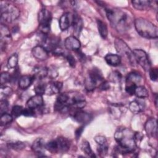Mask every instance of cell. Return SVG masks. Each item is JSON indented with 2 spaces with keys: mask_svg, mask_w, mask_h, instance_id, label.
<instances>
[{
  "mask_svg": "<svg viewBox=\"0 0 158 158\" xmlns=\"http://www.w3.org/2000/svg\"><path fill=\"white\" fill-rule=\"evenodd\" d=\"M65 47L69 50L77 51L80 48L81 43L80 41L74 36L67 37L64 43Z\"/></svg>",
  "mask_w": 158,
  "mask_h": 158,
  "instance_id": "14",
  "label": "cell"
},
{
  "mask_svg": "<svg viewBox=\"0 0 158 158\" xmlns=\"http://www.w3.org/2000/svg\"><path fill=\"white\" fill-rule=\"evenodd\" d=\"M83 131V127H80L77 129L75 131V136L77 139H78L79 137L81 136L82 132Z\"/></svg>",
  "mask_w": 158,
  "mask_h": 158,
  "instance_id": "44",
  "label": "cell"
},
{
  "mask_svg": "<svg viewBox=\"0 0 158 158\" xmlns=\"http://www.w3.org/2000/svg\"><path fill=\"white\" fill-rule=\"evenodd\" d=\"M34 80L32 75H23L19 80V86L22 89H25L33 83Z\"/></svg>",
  "mask_w": 158,
  "mask_h": 158,
  "instance_id": "22",
  "label": "cell"
},
{
  "mask_svg": "<svg viewBox=\"0 0 158 158\" xmlns=\"http://www.w3.org/2000/svg\"><path fill=\"white\" fill-rule=\"evenodd\" d=\"M1 22H12L20 15V10L15 5L7 2H1L0 6Z\"/></svg>",
  "mask_w": 158,
  "mask_h": 158,
  "instance_id": "4",
  "label": "cell"
},
{
  "mask_svg": "<svg viewBox=\"0 0 158 158\" xmlns=\"http://www.w3.org/2000/svg\"><path fill=\"white\" fill-rule=\"evenodd\" d=\"M52 20V15L50 11L46 9H42L38 13V22L40 30L44 35L50 31V24Z\"/></svg>",
  "mask_w": 158,
  "mask_h": 158,
  "instance_id": "8",
  "label": "cell"
},
{
  "mask_svg": "<svg viewBox=\"0 0 158 158\" xmlns=\"http://www.w3.org/2000/svg\"><path fill=\"white\" fill-rule=\"evenodd\" d=\"M115 47L120 58H125L130 65H135L136 61L133 54V51H131L130 48L123 41L118 38L115 39Z\"/></svg>",
  "mask_w": 158,
  "mask_h": 158,
  "instance_id": "6",
  "label": "cell"
},
{
  "mask_svg": "<svg viewBox=\"0 0 158 158\" xmlns=\"http://www.w3.org/2000/svg\"><path fill=\"white\" fill-rule=\"evenodd\" d=\"M70 143L69 139L64 137H58L45 144V148L51 153L57 154L65 152L70 148Z\"/></svg>",
  "mask_w": 158,
  "mask_h": 158,
  "instance_id": "5",
  "label": "cell"
},
{
  "mask_svg": "<svg viewBox=\"0 0 158 158\" xmlns=\"http://www.w3.org/2000/svg\"><path fill=\"white\" fill-rule=\"evenodd\" d=\"M35 114V112L34 109L27 107L26 109H23L22 115L27 116V117H31V116L34 115Z\"/></svg>",
  "mask_w": 158,
  "mask_h": 158,
  "instance_id": "40",
  "label": "cell"
},
{
  "mask_svg": "<svg viewBox=\"0 0 158 158\" xmlns=\"http://www.w3.org/2000/svg\"><path fill=\"white\" fill-rule=\"evenodd\" d=\"M108 151V146H99L98 148V152L102 156L107 154Z\"/></svg>",
  "mask_w": 158,
  "mask_h": 158,
  "instance_id": "42",
  "label": "cell"
},
{
  "mask_svg": "<svg viewBox=\"0 0 158 158\" xmlns=\"http://www.w3.org/2000/svg\"><path fill=\"white\" fill-rule=\"evenodd\" d=\"M94 140L99 146H108L107 141L103 136H97L94 138Z\"/></svg>",
  "mask_w": 158,
  "mask_h": 158,
  "instance_id": "35",
  "label": "cell"
},
{
  "mask_svg": "<svg viewBox=\"0 0 158 158\" xmlns=\"http://www.w3.org/2000/svg\"><path fill=\"white\" fill-rule=\"evenodd\" d=\"M149 77L151 80L157 81L158 77V72L157 68H151L149 70Z\"/></svg>",
  "mask_w": 158,
  "mask_h": 158,
  "instance_id": "38",
  "label": "cell"
},
{
  "mask_svg": "<svg viewBox=\"0 0 158 158\" xmlns=\"http://www.w3.org/2000/svg\"><path fill=\"white\" fill-rule=\"evenodd\" d=\"M114 138L118 144V151L121 153H130L135 151L136 144L135 140V133L130 128L120 127L117 128Z\"/></svg>",
  "mask_w": 158,
  "mask_h": 158,
  "instance_id": "1",
  "label": "cell"
},
{
  "mask_svg": "<svg viewBox=\"0 0 158 158\" xmlns=\"http://www.w3.org/2000/svg\"><path fill=\"white\" fill-rule=\"evenodd\" d=\"M73 29V35L76 38L79 36L83 28V21L78 14H73L72 23Z\"/></svg>",
  "mask_w": 158,
  "mask_h": 158,
  "instance_id": "16",
  "label": "cell"
},
{
  "mask_svg": "<svg viewBox=\"0 0 158 158\" xmlns=\"http://www.w3.org/2000/svg\"><path fill=\"white\" fill-rule=\"evenodd\" d=\"M133 54L136 61L144 70L149 71L151 69V62L146 52L142 49H134Z\"/></svg>",
  "mask_w": 158,
  "mask_h": 158,
  "instance_id": "9",
  "label": "cell"
},
{
  "mask_svg": "<svg viewBox=\"0 0 158 158\" xmlns=\"http://www.w3.org/2000/svg\"><path fill=\"white\" fill-rule=\"evenodd\" d=\"M104 59L107 64L111 66H117L121 62V58L117 54H108L105 56Z\"/></svg>",
  "mask_w": 158,
  "mask_h": 158,
  "instance_id": "25",
  "label": "cell"
},
{
  "mask_svg": "<svg viewBox=\"0 0 158 158\" xmlns=\"http://www.w3.org/2000/svg\"><path fill=\"white\" fill-rule=\"evenodd\" d=\"M62 87V83L60 81H54L46 85L45 93L47 95L57 94Z\"/></svg>",
  "mask_w": 158,
  "mask_h": 158,
  "instance_id": "19",
  "label": "cell"
},
{
  "mask_svg": "<svg viewBox=\"0 0 158 158\" xmlns=\"http://www.w3.org/2000/svg\"><path fill=\"white\" fill-rule=\"evenodd\" d=\"M45 143L43 138H37L33 143L31 146L32 151L36 154H43L45 148Z\"/></svg>",
  "mask_w": 158,
  "mask_h": 158,
  "instance_id": "21",
  "label": "cell"
},
{
  "mask_svg": "<svg viewBox=\"0 0 158 158\" xmlns=\"http://www.w3.org/2000/svg\"><path fill=\"white\" fill-rule=\"evenodd\" d=\"M46 85L44 83L40 82L35 85L34 87V91L36 94L42 95L45 93Z\"/></svg>",
  "mask_w": 158,
  "mask_h": 158,
  "instance_id": "29",
  "label": "cell"
},
{
  "mask_svg": "<svg viewBox=\"0 0 158 158\" xmlns=\"http://www.w3.org/2000/svg\"><path fill=\"white\" fill-rule=\"evenodd\" d=\"M1 33V48L3 46H6L7 43L10 40V33L9 28L2 23L1 24L0 27Z\"/></svg>",
  "mask_w": 158,
  "mask_h": 158,
  "instance_id": "17",
  "label": "cell"
},
{
  "mask_svg": "<svg viewBox=\"0 0 158 158\" xmlns=\"http://www.w3.org/2000/svg\"><path fill=\"white\" fill-rule=\"evenodd\" d=\"M73 15L69 12H65L62 14L59 19V28L62 31L67 30L72 23Z\"/></svg>",
  "mask_w": 158,
  "mask_h": 158,
  "instance_id": "13",
  "label": "cell"
},
{
  "mask_svg": "<svg viewBox=\"0 0 158 158\" xmlns=\"http://www.w3.org/2000/svg\"><path fill=\"white\" fill-rule=\"evenodd\" d=\"M65 57H66L67 60L68 61L69 65L71 67H74L75 66V60L74 57L70 54H67V55Z\"/></svg>",
  "mask_w": 158,
  "mask_h": 158,
  "instance_id": "41",
  "label": "cell"
},
{
  "mask_svg": "<svg viewBox=\"0 0 158 158\" xmlns=\"http://www.w3.org/2000/svg\"><path fill=\"white\" fill-rule=\"evenodd\" d=\"M109 83L106 81H103L102 83H101V84L99 85V88L102 89V90H106L109 89Z\"/></svg>",
  "mask_w": 158,
  "mask_h": 158,
  "instance_id": "43",
  "label": "cell"
},
{
  "mask_svg": "<svg viewBox=\"0 0 158 158\" xmlns=\"http://www.w3.org/2000/svg\"><path fill=\"white\" fill-rule=\"evenodd\" d=\"M32 54L39 60H45L49 57L48 51L43 46H36L32 49Z\"/></svg>",
  "mask_w": 158,
  "mask_h": 158,
  "instance_id": "12",
  "label": "cell"
},
{
  "mask_svg": "<svg viewBox=\"0 0 158 158\" xmlns=\"http://www.w3.org/2000/svg\"><path fill=\"white\" fill-rule=\"evenodd\" d=\"M145 131L150 137L156 138L157 135V120L154 118L149 119L145 123Z\"/></svg>",
  "mask_w": 158,
  "mask_h": 158,
  "instance_id": "10",
  "label": "cell"
},
{
  "mask_svg": "<svg viewBox=\"0 0 158 158\" xmlns=\"http://www.w3.org/2000/svg\"><path fill=\"white\" fill-rule=\"evenodd\" d=\"M18 64V55L16 53L13 54L7 60V65L9 68H15Z\"/></svg>",
  "mask_w": 158,
  "mask_h": 158,
  "instance_id": "30",
  "label": "cell"
},
{
  "mask_svg": "<svg viewBox=\"0 0 158 158\" xmlns=\"http://www.w3.org/2000/svg\"><path fill=\"white\" fill-rule=\"evenodd\" d=\"M134 23L136 31L142 37L148 39L157 38L158 28L150 21L143 18H138Z\"/></svg>",
  "mask_w": 158,
  "mask_h": 158,
  "instance_id": "3",
  "label": "cell"
},
{
  "mask_svg": "<svg viewBox=\"0 0 158 158\" xmlns=\"http://www.w3.org/2000/svg\"><path fill=\"white\" fill-rule=\"evenodd\" d=\"M106 13L111 25L119 32H124L129 28L131 19L125 11L117 8H106Z\"/></svg>",
  "mask_w": 158,
  "mask_h": 158,
  "instance_id": "2",
  "label": "cell"
},
{
  "mask_svg": "<svg viewBox=\"0 0 158 158\" xmlns=\"http://www.w3.org/2000/svg\"><path fill=\"white\" fill-rule=\"evenodd\" d=\"M97 25H98V31L99 33L100 36L103 39H106L108 34V30H107V27L106 24L102 20H98Z\"/></svg>",
  "mask_w": 158,
  "mask_h": 158,
  "instance_id": "26",
  "label": "cell"
},
{
  "mask_svg": "<svg viewBox=\"0 0 158 158\" xmlns=\"http://www.w3.org/2000/svg\"><path fill=\"white\" fill-rule=\"evenodd\" d=\"M0 92H1V98L2 99V97L6 98V97L9 96V95H10L12 93V90L10 88H9L8 86L1 85Z\"/></svg>",
  "mask_w": 158,
  "mask_h": 158,
  "instance_id": "33",
  "label": "cell"
},
{
  "mask_svg": "<svg viewBox=\"0 0 158 158\" xmlns=\"http://www.w3.org/2000/svg\"><path fill=\"white\" fill-rule=\"evenodd\" d=\"M34 78L42 80L48 76V68L43 66H38L33 69L31 75Z\"/></svg>",
  "mask_w": 158,
  "mask_h": 158,
  "instance_id": "20",
  "label": "cell"
},
{
  "mask_svg": "<svg viewBox=\"0 0 158 158\" xmlns=\"http://www.w3.org/2000/svg\"><path fill=\"white\" fill-rule=\"evenodd\" d=\"M73 118L78 123L82 124H86L89 123L92 119V116L89 113L78 110L75 111L73 114Z\"/></svg>",
  "mask_w": 158,
  "mask_h": 158,
  "instance_id": "11",
  "label": "cell"
},
{
  "mask_svg": "<svg viewBox=\"0 0 158 158\" xmlns=\"http://www.w3.org/2000/svg\"><path fill=\"white\" fill-rule=\"evenodd\" d=\"M7 146L9 148H11L14 150H21L25 147V145L22 142L16 141V142H10L7 143Z\"/></svg>",
  "mask_w": 158,
  "mask_h": 158,
  "instance_id": "32",
  "label": "cell"
},
{
  "mask_svg": "<svg viewBox=\"0 0 158 158\" xmlns=\"http://www.w3.org/2000/svg\"><path fill=\"white\" fill-rule=\"evenodd\" d=\"M12 121V116L9 114L4 113L1 116V125L4 126L10 123Z\"/></svg>",
  "mask_w": 158,
  "mask_h": 158,
  "instance_id": "31",
  "label": "cell"
},
{
  "mask_svg": "<svg viewBox=\"0 0 158 158\" xmlns=\"http://www.w3.org/2000/svg\"><path fill=\"white\" fill-rule=\"evenodd\" d=\"M135 94L139 98H144L148 96V91L143 86H138L136 87Z\"/></svg>",
  "mask_w": 158,
  "mask_h": 158,
  "instance_id": "28",
  "label": "cell"
},
{
  "mask_svg": "<svg viewBox=\"0 0 158 158\" xmlns=\"http://www.w3.org/2000/svg\"><path fill=\"white\" fill-rule=\"evenodd\" d=\"M142 81L141 76L136 72L130 73L126 78L125 86H139V84Z\"/></svg>",
  "mask_w": 158,
  "mask_h": 158,
  "instance_id": "18",
  "label": "cell"
},
{
  "mask_svg": "<svg viewBox=\"0 0 158 158\" xmlns=\"http://www.w3.org/2000/svg\"><path fill=\"white\" fill-rule=\"evenodd\" d=\"M11 80V75L8 72H2L1 75V84L3 85Z\"/></svg>",
  "mask_w": 158,
  "mask_h": 158,
  "instance_id": "36",
  "label": "cell"
},
{
  "mask_svg": "<svg viewBox=\"0 0 158 158\" xmlns=\"http://www.w3.org/2000/svg\"><path fill=\"white\" fill-rule=\"evenodd\" d=\"M80 148H81V149L82 150V151L87 156L91 157H95V154L93 153V152L91 148L89 143L86 140L82 141V142L81 143Z\"/></svg>",
  "mask_w": 158,
  "mask_h": 158,
  "instance_id": "27",
  "label": "cell"
},
{
  "mask_svg": "<svg viewBox=\"0 0 158 158\" xmlns=\"http://www.w3.org/2000/svg\"><path fill=\"white\" fill-rule=\"evenodd\" d=\"M103 81L104 78L101 71L98 69L94 68L89 72L88 77L85 79V88L88 91L93 90L98 85V83L100 85Z\"/></svg>",
  "mask_w": 158,
  "mask_h": 158,
  "instance_id": "7",
  "label": "cell"
},
{
  "mask_svg": "<svg viewBox=\"0 0 158 158\" xmlns=\"http://www.w3.org/2000/svg\"><path fill=\"white\" fill-rule=\"evenodd\" d=\"M43 102H44L42 96L40 94H36L28 100L27 102V106L28 108L35 109L41 107L43 105Z\"/></svg>",
  "mask_w": 158,
  "mask_h": 158,
  "instance_id": "15",
  "label": "cell"
},
{
  "mask_svg": "<svg viewBox=\"0 0 158 158\" xmlns=\"http://www.w3.org/2000/svg\"><path fill=\"white\" fill-rule=\"evenodd\" d=\"M23 110V108L21 106L16 105L12 107V114L14 117H17L22 115Z\"/></svg>",
  "mask_w": 158,
  "mask_h": 158,
  "instance_id": "34",
  "label": "cell"
},
{
  "mask_svg": "<svg viewBox=\"0 0 158 158\" xmlns=\"http://www.w3.org/2000/svg\"><path fill=\"white\" fill-rule=\"evenodd\" d=\"M133 7L139 10H143L148 9L152 6V1H145V0H136L131 1Z\"/></svg>",
  "mask_w": 158,
  "mask_h": 158,
  "instance_id": "23",
  "label": "cell"
},
{
  "mask_svg": "<svg viewBox=\"0 0 158 158\" xmlns=\"http://www.w3.org/2000/svg\"><path fill=\"white\" fill-rule=\"evenodd\" d=\"M57 70L53 67H50L48 68V76L51 78H54L57 76Z\"/></svg>",
  "mask_w": 158,
  "mask_h": 158,
  "instance_id": "39",
  "label": "cell"
},
{
  "mask_svg": "<svg viewBox=\"0 0 158 158\" xmlns=\"http://www.w3.org/2000/svg\"><path fill=\"white\" fill-rule=\"evenodd\" d=\"M9 104L6 99H1L0 102V112L1 114L6 113L8 109Z\"/></svg>",
  "mask_w": 158,
  "mask_h": 158,
  "instance_id": "37",
  "label": "cell"
},
{
  "mask_svg": "<svg viewBox=\"0 0 158 158\" xmlns=\"http://www.w3.org/2000/svg\"><path fill=\"white\" fill-rule=\"evenodd\" d=\"M144 104L140 101L135 100L131 101L129 105L130 110L134 114H138L144 110Z\"/></svg>",
  "mask_w": 158,
  "mask_h": 158,
  "instance_id": "24",
  "label": "cell"
}]
</instances>
